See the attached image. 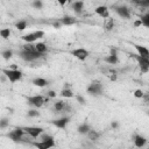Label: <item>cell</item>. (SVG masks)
Returning a JSON list of instances; mask_svg holds the SVG:
<instances>
[{
    "label": "cell",
    "mask_w": 149,
    "mask_h": 149,
    "mask_svg": "<svg viewBox=\"0 0 149 149\" xmlns=\"http://www.w3.org/2000/svg\"><path fill=\"white\" fill-rule=\"evenodd\" d=\"M45 54H41L38 52L37 50H26V49H22L19 51V56L21 59H23L24 62H35L40 58H42Z\"/></svg>",
    "instance_id": "6da1fadb"
},
{
    "label": "cell",
    "mask_w": 149,
    "mask_h": 149,
    "mask_svg": "<svg viewBox=\"0 0 149 149\" xmlns=\"http://www.w3.org/2000/svg\"><path fill=\"white\" fill-rule=\"evenodd\" d=\"M86 92L93 97H100L104 93V86L99 80H92L86 87Z\"/></svg>",
    "instance_id": "7a4b0ae2"
},
{
    "label": "cell",
    "mask_w": 149,
    "mask_h": 149,
    "mask_svg": "<svg viewBox=\"0 0 149 149\" xmlns=\"http://www.w3.org/2000/svg\"><path fill=\"white\" fill-rule=\"evenodd\" d=\"M2 73L6 74L7 79L14 84L16 81H20L22 79V72L17 69H2Z\"/></svg>",
    "instance_id": "3957f363"
},
{
    "label": "cell",
    "mask_w": 149,
    "mask_h": 149,
    "mask_svg": "<svg viewBox=\"0 0 149 149\" xmlns=\"http://www.w3.org/2000/svg\"><path fill=\"white\" fill-rule=\"evenodd\" d=\"M26 132L22 127H16L14 128L13 130H10L8 134H7V137L9 140H12L13 142H21L23 140V136H24Z\"/></svg>",
    "instance_id": "277c9868"
},
{
    "label": "cell",
    "mask_w": 149,
    "mask_h": 149,
    "mask_svg": "<svg viewBox=\"0 0 149 149\" xmlns=\"http://www.w3.org/2000/svg\"><path fill=\"white\" fill-rule=\"evenodd\" d=\"M26 132V134L30 137H33V140H36L40 137V135L44 132V129L42 127H36V126H26V127H22Z\"/></svg>",
    "instance_id": "5b68a950"
},
{
    "label": "cell",
    "mask_w": 149,
    "mask_h": 149,
    "mask_svg": "<svg viewBox=\"0 0 149 149\" xmlns=\"http://www.w3.org/2000/svg\"><path fill=\"white\" fill-rule=\"evenodd\" d=\"M27 102H28V105H30L34 108H40L44 105L45 98L43 95H31V97L27 98Z\"/></svg>",
    "instance_id": "8992f818"
},
{
    "label": "cell",
    "mask_w": 149,
    "mask_h": 149,
    "mask_svg": "<svg viewBox=\"0 0 149 149\" xmlns=\"http://www.w3.org/2000/svg\"><path fill=\"white\" fill-rule=\"evenodd\" d=\"M137 64H139V68H140V71L142 73H146L149 71V58L148 57H143V56H140V55H135L134 56Z\"/></svg>",
    "instance_id": "52a82bcc"
},
{
    "label": "cell",
    "mask_w": 149,
    "mask_h": 149,
    "mask_svg": "<svg viewBox=\"0 0 149 149\" xmlns=\"http://www.w3.org/2000/svg\"><path fill=\"white\" fill-rule=\"evenodd\" d=\"M71 55L79 61H86L87 57L90 56V51L85 48H77V49H73L71 51Z\"/></svg>",
    "instance_id": "ba28073f"
},
{
    "label": "cell",
    "mask_w": 149,
    "mask_h": 149,
    "mask_svg": "<svg viewBox=\"0 0 149 149\" xmlns=\"http://www.w3.org/2000/svg\"><path fill=\"white\" fill-rule=\"evenodd\" d=\"M71 109L70 105L63 100H57L54 102V113H63V112H69Z\"/></svg>",
    "instance_id": "9c48e42d"
},
{
    "label": "cell",
    "mask_w": 149,
    "mask_h": 149,
    "mask_svg": "<svg viewBox=\"0 0 149 149\" xmlns=\"http://www.w3.org/2000/svg\"><path fill=\"white\" fill-rule=\"evenodd\" d=\"M104 62L109 64V65H115L119 63V57H118V52L114 48H111L109 54L104 58Z\"/></svg>",
    "instance_id": "30bf717a"
},
{
    "label": "cell",
    "mask_w": 149,
    "mask_h": 149,
    "mask_svg": "<svg viewBox=\"0 0 149 149\" xmlns=\"http://www.w3.org/2000/svg\"><path fill=\"white\" fill-rule=\"evenodd\" d=\"M114 12L122 19H129L130 17V10L127 6L125 5H120V6H115L114 7Z\"/></svg>",
    "instance_id": "8fae6325"
},
{
    "label": "cell",
    "mask_w": 149,
    "mask_h": 149,
    "mask_svg": "<svg viewBox=\"0 0 149 149\" xmlns=\"http://www.w3.org/2000/svg\"><path fill=\"white\" fill-rule=\"evenodd\" d=\"M70 122V116H62L59 119H56V120H52L51 123L56 127V128H59V129H65L68 127Z\"/></svg>",
    "instance_id": "7c38bea8"
},
{
    "label": "cell",
    "mask_w": 149,
    "mask_h": 149,
    "mask_svg": "<svg viewBox=\"0 0 149 149\" xmlns=\"http://www.w3.org/2000/svg\"><path fill=\"white\" fill-rule=\"evenodd\" d=\"M55 140H41L40 142H33V146H35L38 149H49L55 147Z\"/></svg>",
    "instance_id": "4fadbf2b"
},
{
    "label": "cell",
    "mask_w": 149,
    "mask_h": 149,
    "mask_svg": "<svg viewBox=\"0 0 149 149\" xmlns=\"http://www.w3.org/2000/svg\"><path fill=\"white\" fill-rule=\"evenodd\" d=\"M133 141H134L135 147H137V148L144 147V146L147 144V142H148V140H147L144 136L140 135V134H135V135L133 136Z\"/></svg>",
    "instance_id": "5bb4252c"
},
{
    "label": "cell",
    "mask_w": 149,
    "mask_h": 149,
    "mask_svg": "<svg viewBox=\"0 0 149 149\" xmlns=\"http://www.w3.org/2000/svg\"><path fill=\"white\" fill-rule=\"evenodd\" d=\"M94 12H95V14H98L102 19L109 17V9L107 6H98V7H95Z\"/></svg>",
    "instance_id": "9a60e30c"
},
{
    "label": "cell",
    "mask_w": 149,
    "mask_h": 149,
    "mask_svg": "<svg viewBox=\"0 0 149 149\" xmlns=\"http://www.w3.org/2000/svg\"><path fill=\"white\" fill-rule=\"evenodd\" d=\"M31 84L37 87H45L49 85V80H47L45 78H42V77H36L31 80Z\"/></svg>",
    "instance_id": "2e32d148"
},
{
    "label": "cell",
    "mask_w": 149,
    "mask_h": 149,
    "mask_svg": "<svg viewBox=\"0 0 149 149\" xmlns=\"http://www.w3.org/2000/svg\"><path fill=\"white\" fill-rule=\"evenodd\" d=\"M134 48H135L137 55L149 58V49L148 48H146L144 45H141V44H134Z\"/></svg>",
    "instance_id": "e0dca14e"
},
{
    "label": "cell",
    "mask_w": 149,
    "mask_h": 149,
    "mask_svg": "<svg viewBox=\"0 0 149 149\" xmlns=\"http://www.w3.org/2000/svg\"><path fill=\"white\" fill-rule=\"evenodd\" d=\"M71 8H72V10H73L76 14H81V12H83V9H84V1H81V0L74 1V2L71 5Z\"/></svg>",
    "instance_id": "ac0fdd59"
},
{
    "label": "cell",
    "mask_w": 149,
    "mask_h": 149,
    "mask_svg": "<svg viewBox=\"0 0 149 149\" xmlns=\"http://www.w3.org/2000/svg\"><path fill=\"white\" fill-rule=\"evenodd\" d=\"M59 95L62 98H73L74 97V93L73 91L68 86V85H64V87L62 88V91L59 92Z\"/></svg>",
    "instance_id": "d6986e66"
},
{
    "label": "cell",
    "mask_w": 149,
    "mask_h": 149,
    "mask_svg": "<svg viewBox=\"0 0 149 149\" xmlns=\"http://www.w3.org/2000/svg\"><path fill=\"white\" fill-rule=\"evenodd\" d=\"M92 128H91V126L87 123V122H81L78 127H77V132L79 133V134H81V135H87V133L91 130Z\"/></svg>",
    "instance_id": "ffe728a7"
},
{
    "label": "cell",
    "mask_w": 149,
    "mask_h": 149,
    "mask_svg": "<svg viewBox=\"0 0 149 149\" xmlns=\"http://www.w3.org/2000/svg\"><path fill=\"white\" fill-rule=\"evenodd\" d=\"M59 20H61V22H62L63 26H71V24H74L77 22L76 17L74 16H71V15H64Z\"/></svg>",
    "instance_id": "44dd1931"
},
{
    "label": "cell",
    "mask_w": 149,
    "mask_h": 149,
    "mask_svg": "<svg viewBox=\"0 0 149 149\" xmlns=\"http://www.w3.org/2000/svg\"><path fill=\"white\" fill-rule=\"evenodd\" d=\"M21 38H22L24 42H27V43H34L35 41H37V37H36L35 33H29V34H26V35H23Z\"/></svg>",
    "instance_id": "7402d4cb"
},
{
    "label": "cell",
    "mask_w": 149,
    "mask_h": 149,
    "mask_svg": "<svg viewBox=\"0 0 149 149\" xmlns=\"http://www.w3.org/2000/svg\"><path fill=\"white\" fill-rule=\"evenodd\" d=\"M35 48H36V50H37L38 52H41V54H45V52L48 51V45H47L44 42H37V43L35 44Z\"/></svg>",
    "instance_id": "603a6c76"
},
{
    "label": "cell",
    "mask_w": 149,
    "mask_h": 149,
    "mask_svg": "<svg viewBox=\"0 0 149 149\" xmlns=\"http://www.w3.org/2000/svg\"><path fill=\"white\" fill-rule=\"evenodd\" d=\"M87 137H88L90 141H97V140H99V137H100V133H98V132L94 130V129H91V130L87 133Z\"/></svg>",
    "instance_id": "cb8c5ba5"
},
{
    "label": "cell",
    "mask_w": 149,
    "mask_h": 149,
    "mask_svg": "<svg viewBox=\"0 0 149 149\" xmlns=\"http://www.w3.org/2000/svg\"><path fill=\"white\" fill-rule=\"evenodd\" d=\"M14 26H15V28L17 29V30H24L26 28H27V21L26 20H19V21H16L15 23H14Z\"/></svg>",
    "instance_id": "d4e9b609"
},
{
    "label": "cell",
    "mask_w": 149,
    "mask_h": 149,
    "mask_svg": "<svg viewBox=\"0 0 149 149\" xmlns=\"http://www.w3.org/2000/svg\"><path fill=\"white\" fill-rule=\"evenodd\" d=\"M132 2L142 8H149V0H132Z\"/></svg>",
    "instance_id": "484cf974"
},
{
    "label": "cell",
    "mask_w": 149,
    "mask_h": 149,
    "mask_svg": "<svg viewBox=\"0 0 149 149\" xmlns=\"http://www.w3.org/2000/svg\"><path fill=\"white\" fill-rule=\"evenodd\" d=\"M1 56L5 61H9L13 57V51L10 49H5V50L1 51Z\"/></svg>",
    "instance_id": "4316f807"
},
{
    "label": "cell",
    "mask_w": 149,
    "mask_h": 149,
    "mask_svg": "<svg viewBox=\"0 0 149 149\" xmlns=\"http://www.w3.org/2000/svg\"><path fill=\"white\" fill-rule=\"evenodd\" d=\"M0 35H1V37H2L3 40L9 38V36H10V29H9V28H2V29L0 30Z\"/></svg>",
    "instance_id": "83f0119b"
},
{
    "label": "cell",
    "mask_w": 149,
    "mask_h": 149,
    "mask_svg": "<svg viewBox=\"0 0 149 149\" xmlns=\"http://www.w3.org/2000/svg\"><path fill=\"white\" fill-rule=\"evenodd\" d=\"M140 19H141V21H142V26L149 28V12L146 13V14H143Z\"/></svg>",
    "instance_id": "f1b7e54d"
},
{
    "label": "cell",
    "mask_w": 149,
    "mask_h": 149,
    "mask_svg": "<svg viewBox=\"0 0 149 149\" xmlns=\"http://www.w3.org/2000/svg\"><path fill=\"white\" fill-rule=\"evenodd\" d=\"M113 27H114V21H113V19H109V17H107V21L105 22V30H112L113 29Z\"/></svg>",
    "instance_id": "f546056e"
},
{
    "label": "cell",
    "mask_w": 149,
    "mask_h": 149,
    "mask_svg": "<svg viewBox=\"0 0 149 149\" xmlns=\"http://www.w3.org/2000/svg\"><path fill=\"white\" fill-rule=\"evenodd\" d=\"M31 6H33L35 9H42V8H43V6H44V3H43V1H42V0H33Z\"/></svg>",
    "instance_id": "4dcf8cb0"
},
{
    "label": "cell",
    "mask_w": 149,
    "mask_h": 149,
    "mask_svg": "<svg viewBox=\"0 0 149 149\" xmlns=\"http://www.w3.org/2000/svg\"><path fill=\"white\" fill-rule=\"evenodd\" d=\"M9 126V118H1L0 120V129H5Z\"/></svg>",
    "instance_id": "1f68e13d"
},
{
    "label": "cell",
    "mask_w": 149,
    "mask_h": 149,
    "mask_svg": "<svg viewBox=\"0 0 149 149\" xmlns=\"http://www.w3.org/2000/svg\"><path fill=\"white\" fill-rule=\"evenodd\" d=\"M27 116L28 118H37V116H40V112L37 111V109H29L28 112H27Z\"/></svg>",
    "instance_id": "d6a6232c"
},
{
    "label": "cell",
    "mask_w": 149,
    "mask_h": 149,
    "mask_svg": "<svg viewBox=\"0 0 149 149\" xmlns=\"http://www.w3.org/2000/svg\"><path fill=\"white\" fill-rule=\"evenodd\" d=\"M74 98H76L77 102H79L80 105H85V104H86V100H85V98H84L83 95H80V94H76Z\"/></svg>",
    "instance_id": "836d02e7"
},
{
    "label": "cell",
    "mask_w": 149,
    "mask_h": 149,
    "mask_svg": "<svg viewBox=\"0 0 149 149\" xmlns=\"http://www.w3.org/2000/svg\"><path fill=\"white\" fill-rule=\"evenodd\" d=\"M134 97H135V98H139V99H140V98H143V97H144V92H143L142 90L137 88V90L134 91Z\"/></svg>",
    "instance_id": "e575fe53"
},
{
    "label": "cell",
    "mask_w": 149,
    "mask_h": 149,
    "mask_svg": "<svg viewBox=\"0 0 149 149\" xmlns=\"http://www.w3.org/2000/svg\"><path fill=\"white\" fill-rule=\"evenodd\" d=\"M35 33V35H36V37H37V40H40V38H43L44 37V31L43 30H36V31H34Z\"/></svg>",
    "instance_id": "d590c367"
},
{
    "label": "cell",
    "mask_w": 149,
    "mask_h": 149,
    "mask_svg": "<svg viewBox=\"0 0 149 149\" xmlns=\"http://www.w3.org/2000/svg\"><path fill=\"white\" fill-rule=\"evenodd\" d=\"M55 97H56V92H55V91L49 90V91L47 92V98H55Z\"/></svg>",
    "instance_id": "8d00e7d4"
},
{
    "label": "cell",
    "mask_w": 149,
    "mask_h": 149,
    "mask_svg": "<svg viewBox=\"0 0 149 149\" xmlns=\"http://www.w3.org/2000/svg\"><path fill=\"white\" fill-rule=\"evenodd\" d=\"M63 24H62V22H61V20H58V21H56V22H54L52 23V27L54 28H56V29H58V28H61Z\"/></svg>",
    "instance_id": "74e56055"
},
{
    "label": "cell",
    "mask_w": 149,
    "mask_h": 149,
    "mask_svg": "<svg viewBox=\"0 0 149 149\" xmlns=\"http://www.w3.org/2000/svg\"><path fill=\"white\" fill-rule=\"evenodd\" d=\"M57 2H58V5L61 6V7H64L65 6V3L68 2V0H56Z\"/></svg>",
    "instance_id": "f35d334b"
},
{
    "label": "cell",
    "mask_w": 149,
    "mask_h": 149,
    "mask_svg": "<svg viewBox=\"0 0 149 149\" xmlns=\"http://www.w3.org/2000/svg\"><path fill=\"white\" fill-rule=\"evenodd\" d=\"M111 127H112V128H114V129H116V128L119 127V122H118V121H112Z\"/></svg>",
    "instance_id": "ab89813d"
},
{
    "label": "cell",
    "mask_w": 149,
    "mask_h": 149,
    "mask_svg": "<svg viewBox=\"0 0 149 149\" xmlns=\"http://www.w3.org/2000/svg\"><path fill=\"white\" fill-rule=\"evenodd\" d=\"M134 26H135V27H139V26H142V21H141V19H139V20H136V21L134 22Z\"/></svg>",
    "instance_id": "60d3db41"
},
{
    "label": "cell",
    "mask_w": 149,
    "mask_h": 149,
    "mask_svg": "<svg viewBox=\"0 0 149 149\" xmlns=\"http://www.w3.org/2000/svg\"><path fill=\"white\" fill-rule=\"evenodd\" d=\"M143 98H146V101L149 104V95H147V94H144V97Z\"/></svg>",
    "instance_id": "b9f144b4"
},
{
    "label": "cell",
    "mask_w": 149,
    "mask_h": 149,
    "mask_svg": "<svg viewBox=\"0 0 149 149\" xmlns=\"http://www.w3.org/2000/svg\"><path fill=\"white\" fill-rule=\"evenodd\" d=\"M146 114H147V115H148V116H149V108H148V109H147V111H146Z\"/></svg>",
    "instance_id": "7bdbcfd3"
}]
</instances>
